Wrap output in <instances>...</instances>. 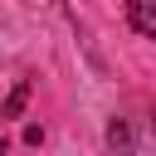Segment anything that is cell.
Wrapping results in <instances>:
<instances>
[{"label":"cell","mask_w":156,"mask_h":156,"mask_svg":"<svg viewBox=\"0 0 156 156\" xmlns=\"http://www.w3.org/2000/svg\"><path fill=\"white\" fill-rule=\"evenodd\" d=\"M127 24L146 39H156V0H127Z\"/></svg>","instance_id":"6da1fadb"},{"label":"cell","mask_w":156,"mask_h":156,"mask_svg":"<svg viewBox=\"0 0 156 156\" xmlns=\"http://www.w3.org/2000/svg\"><path fill=\"white\" fill-rule=\"evenodd\" d=\"M29 107V83H15V93L5 98V107H0V117H20Z\"/></svg>","instance_id":"7a4b0ae2"},{"label":"cell","mask_w":156,"mask_h":156,"mask_svg":"<svg viewBox=\"0 0 156 156\" xmlns=\"http://www.w3.org/2000/svg\"><path fill=\"white\" fill-rule=\"evenodd\" d=\"M107 146H112V151H132V132H127V122H112V127H107Z\"/></svg>","instance_id":"3957f363"},{"label":"cell","mask_w":156,"mask_h":156,"mask_svg":"<svg viewBox=\"0 0 156 156\" xmlns=\"http://www.w3.org/2000/svg\"><path fill=\"white\" fill-rule=\"evenodd\" d=\"M0 156H5V136H0Z\"/></svg>","instance_id":"277c9868"}]
</instances>
